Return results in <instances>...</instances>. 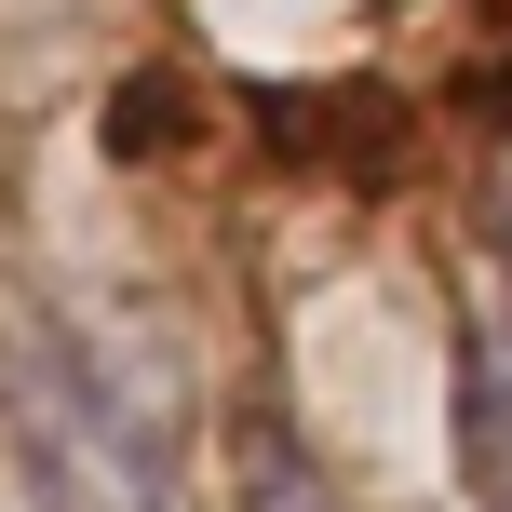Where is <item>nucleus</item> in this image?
<instances>
[{"mask_svg": "<svg viewBox=\"0 0 512 512\" xmlns=\"http://www.w3.org/2000/svg\"><path fill=\"white\" fill-rule=\"evenodd\" d=\"M486 230H499V256H512V162L486 176Z\"/></svg>", "mask_w": 512, "mask_h": 512, "instance_id": "obj_3", "label": "nucleus"}, {"mask_svg": "<svg viewBox=\"0 0 512 512\" xmlns=\"http://www.w3.org/2000/svg\"><path fill=\"white\" fill-rule=\"evenodd\" d=\"M459 472L486 512H512V297L472 310V337H459Z\"/></svg>", "mask_w": 512, "mask_h": 512, "instance_id": "obj_2", "label": "nucleus"}, {"mask_svg": "<svg viewBox=\"0 0 512 512\" xmlns=\"http://www.w3.org/2000/svg\"><path fill=\"white\" fill-rule=\"evenodd\" d=\"M0 405H14V432H27V459H41V499L54 512H162V432L122 418L108 364L41 351V364H14Z\"/></svg>", "mask_w": 512, "mask_h": 512, "instance_id": "obj_1", "label": "nucleus"}]
</instances>
